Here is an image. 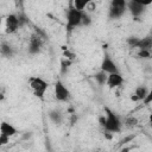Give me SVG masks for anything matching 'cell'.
Returning <instances> with one entry per match:
<instances>
[{
  "label": "cell",
  "mask_w": 152,
  "mask_h": 152,
  "mask_svg": "<svg viewBox=\"0 0 152 152\" xmlns=\"http://www.w3.org/2000/svg\"><path fill=\"white\" fill-rule=\"evenodd\" d=\"M82 14H83V11L75 8L72 5V1H70L69 8L66 10V24H65V30L68 34H70L76 27L81 26Z\"/></svg>",
  "instance_id": "6da1fadb"
},
{
  "label": "cell",
  "mask_w": 152,
  "mask_h": 152,
  "mask_svg": "<svg viewBox=\"0 0 152 152\" xmlns=\"http://www.w3.org/2000/svg\"><path fill=\"white\" fill-rule=\"evenodd\" d=\"M104 113H106L104 114L106 121H104L103 128L109 133H119L121 131L122 124H121V120L119 119V116L116 115V113H114L108 107H104Z\"/></svg>",
  "instance_id": "7a4b0ae2"
},
{
  "label": "cell",
  "mask_w": 152,
  "mask_h": 152,
  "mask_svg": "<svg viewBox=\"0 0 152 152\" xmlns=\"http://www.w3.org/2000/svg\"><path fill=\"white\" fill-rule=\"evenodd\" d=\"M28 87L36 97H38L39 100H44V96L49 88V84L44 78H42L39 76H31L28 78Z\"/></svg>",
  "instance_id": "3957f363"
},
{
  "label": "cell",
  "mask_w": 152,
  "mask_h": 152,
  "mask_svg": "<svg viewBox=\"0 0 152 152\" xmlns=\"http://www.w3.org/2000/svg\"><path fill=\"white\" fill-rule=\"evenodd\" d=\"M127 0H110L108 6V18L109 19H119L127 11L126 7Z\"/></svg>",
  "instance_id": "277c9868"
},
{
  "label": "cell",
  "mask_w": 152,
  "mask_h": 152,
  "mask_svg": "<svg viewBox=\"0 0 152 152\" xmlns=\"http://www.w3.org/2000/svg\"><path fill=\"white\" fill-rule=\"evenodd\" d=\"M53 95L55 99L58 102H68L71 99V93L70 90L66 88V86H64V83L61 80H57L53 87Z\"/></svg>",
  "instance_id": "5b68a950"
},
{
  "label": "cell",
  "mask_w": 152,
  "mask_h": 152,
  "mask_svg": "<svg viewBox=\"0 0 152 152\" xmlns=\"http://www.w3.org/2000/svg\"><path fill=\"white\" fill-rule=\"evenodd\" d=\"M43 38L37 33V32H34V33H32L31 34V37H30V39H28V44H27V52L30 53V55H37V53H39L40 52V50H42V45H43Z\"/></svg>",
  "instance_id": "8992f818"
},
{
  "label": "cell",
  "mask_w": 152,
  "mask_h": 152,
  "mask_svg": "<svg viewBox=\"0 0 152 152\" xmlns=\"http://www.w3.org/2000/svg\"><path fill=\"white\" fill-rule=\"evenodd\" d=\"M19 27H20V24L18 20V15L14 13L8 14L5 19V32L7 34H12V33H15Z\"/></svg>",
  "instance_id": "52a82bcc"
},
{
  "label": "cell",
  "mask_w": 152,
  "mask_h": 152,
  "mask_svg": "<svg viewBox=\"0 0 152 152\" xmlns=\"http://www.w3.org/2000/svg\"><path fill=\"white\" fill-rule=\"evenodd\" d=\"M126 7H127V11H129L131 15L134 19H139L145 13V10H146V6H144L141 4H138L135 1H132V0L126 1Z\"/></svg>",
  "instance_id": "ba28073f"
},
{
  "label": "cell",
  "mask_w": 152,
  "mask_h": 152,
  "mask_svg": "<svg viewBox=\"0 0 152 152\" xmlns=\"http://www.w3.org/2000/svg\"><path fill=\"white\" fill-rule=\"evenodd\" d=\"M100 70L107 72V74H110V72H118L119 69L115 64V62L112 59V57L106 52L103 55V58L101 61V64H100Z\"/></svg>",
  "instance_id": "9c48e42d"
},
{
  "label": "cell",
  "mask_w": 152,
  "mask_h": 152,
  "mask_svg": "<svg viewBox=\"0 0 152 152\" xmlns=\"http://www.w3.org/2000/svg\"><path fill=\"white\" fill-rule=\"evenodd\" d=\"M122 83H124V77L121 76V74L119 71L118 72H110V74L107 75L106 84L108 86V88L113 89V88L120 87Z\"/></svg>",
  "instance_id": "30bf717a"
},
{
  "label": "cell",
  "mask_w": 152,
  "mask_h": 152,
  "mask_svg": "<svg viewBox=\"0 0 152 152\" xmlns=\"http://www.w3.org/2000/svg\"><path fill=\"white\" fill-rule=\"evenodd\" d=\"M48 115H49V119H50L55 125H57V126H59V125L63 122V120H64L63 113H62L59 109H57V108L50 109V110L48 112Z\"/></svg>",
  "instance_id": "8fae6325"
},
{
  "label": "cell",
  "mask_w": 152,
  "mask_h": 152,
  "mask_svg": "<svg viewBox=\"0 0 152 152\" xmlns=\"http://www.w3.org/2000/svg\"><path fill=\"white\" fill-rule=\"evenodd\" d=\"M17 128L12 125V124H10V122H7V121H2L1 124H0V133L1 134H5V135H7V137H13V135H15L17 134Z\"/></svg>",
  "instance_id": "7c38bea8"
},
{
  "label": "cell",
  "mask_w": 152,
  "mask_h": 152,
  "mask_svg": "<svg viewBox=\"0 0 152 152\" xmlns=\"http://www.w3.org/2000/svg\"><path fill=\"white\" fill-rule=\"evenodd\" d=\"M0 55L5 58H12L14 56V49L13 46L7 43V42H2L0 44Z\"/></svg>",
  "instance_id": "4fadbf2b"
},
{
  "label": "cell",
  "mask_w": 152,
  "mask_h": 152,
  "mask_svg": "<svg viewBox=\"0 0 152 152\" xmlns=\"http://www.w3.org/2000/svg\"><path fill=\"white\" fill-rule=\"evenodd\" d=\"M151 48H152V38L150 36L145 38H139V42L135 46V49L138 50H151Z\"/></svg>",
  "instance_id": "5bb4252c"
},
{
  "label": "cell",
  "mask_w": 152,
  "mask_h": 152,
  "mask_svg": "<svg viewBox=\"0 0 152 152\" xmlns=\"http://www.w3.org/2000/svg\"><path fill=\"white\" fill-rule=\"evenodd\" d=\"M148 91H150V89L147 87H145V86H138L135 88V90H134V95L138 97L139 101H141L148 94Z\"/></svg>",
  "instance_id": "9a60e30c"
},
{
  "label": "cell",
  "mask_w": 152,
  "mask_h": 152,
  "mask_svg": "<svg viewBox=\"0 0 152 152\" xmlns=\"http://www.w3.org/2000/svg\"><path fill=\"white\" fill-rule=\"evenodd\" d=\"M72 1V5L75 8L80 10V11H84V8L93 2V0H71Z\"/></svg>",
  "instance_id": "2e32d148"
},
{
  "label": "cell",
  "mask_w": 152,
  "mask_h": 152,
  "mask_svg": "<svg viewBox=\"0 0 152 152\" xmlns=\"http://www.w3.org/2000/svg\"><path fill=\"white\" fill-rule=\"evenodd\" d=\"M107 72H104V71H102V70H100V71H97L95 75H94V78H95V81L100 84V86H103V84H106V81H107Z\"/></svg>",
  "instance_id": "e0dca14e"
},
{
  "label": "cell",
  "mask_w": 152,
  "mask_h": 152,
  "mask_svg": "<svg viewBox=\"0 0 152 152\" xmlns=\"http://www.w3.org/2000/svg\"><path fill=\"white\" fill-rule=\"evenodd\" d=\"M71 64H72V61L71 59H68V58L63 57L61 59V74H66L68 70H69V68L71 66Z\"/></svg>",
  "instance_id": "ac0fdd59"
},
{
  "label": "cell",
  "mask_w": 152,
  "mask_h": 152,
  "mask_svg": "<svg viewBox=\"0 0 152 152\" xmlns=\"http://www.w3.org/2000/svg\"><path fill=\"white\" fill-rule=\"evenodd\" d=\"M124 125L126 127H128V128H132V127H134V126L138 125V119L134 118V116H128V118L125 119V124Z\"/></svg>",
  "instance_id": "d6986e66"
},
{
  "label": "cell",
  "mask_w": 152,
  "mask_h": 152,
  "mask_svg": "<svg viewBox=\"0 0 152 152\" xmlns=\"http://www.w3.org/2000/svg\"><path fill=\"white\" fill-rule=\"evenodd\" d=\"M91 24V18L90 15L83 11V14H82V20H81V26H89Z\"/></svg>",
  "instance_id": "ffe728a7"
},
{
  "label": "cell",
  "mask_w": 152,
  "mask_h": 152,
  "mask_svg": "<svg viewBox=\"0 0 152 152\" xmlns=\"http://www.w3.org/2000/svg\"><path fill=\"white\" fill-rule=\"evenodd\" d=\"M138 57L142 59H150L151 58V50H138Z\"/></svg>",
  "instance_id": "44dd1931"
},
{
  "label": "cell",
  "mask_w": 152,
  "mask_h": 152,
  "mask_svg": "<svg viewBox=\"0 0 152 152\" xmlns=\"http://www.w3.org/2000/svg\"><path fill=\"white\" fill-rule=\"evenodd\" d=\"M127 44L131 46V48H133V49H135V46H137V44H138V42H139V37H135V36H131V37H128L127 38Z\"/></svg>",
  "instance_id": "7402d4cb"
},
{
  "label": "cell",
  "mask_w": 152,
  "mask_h": 152,
  "mask_svg": "<svg viewBox=\"0 0 152 152\" xmlns=\"http://www.w3.org/2000/svg\"><path fill=\"white\" fill-rule=\"evenodd\" d=\"M8 141H10V137L0 133V146H4L6 144H8Z\"/></svg>",
  "instance_id": "603a6c76"
},
{
  "label": "cell",
  "mask_w": 152,
  "mask_h": 152,
  "mask_svg": "<svg viewBox=\"0 0 152 152\" xmlns=\"http://www.w3.org/2000/svg\"><path fill=\"white\" fill-rule=\"evenodd\" d=\"M63 55H64V57H65V58L71 59V61H74V59H75V57H76V56H75L74 53H71V52H70L68 49H66V51L64 50V53H63Z\"/></svg>",
  "instance_id": "cb8c5ba5"
},
{
  "label": "cell",
  "mask_w": 152,
  "mask_h": 152,
  "mask_svg": "<svg viewBox=\"0 0 152 152\" xmlns=\"http://www.w3.org/2000/svg\"><path fill=\"white\" fill-rule=\"evenodd\" d=\"M151 99H152V91L150 90V91H148V94H147V95H146L141 101H142L145 104H148V103L151 102Z\"/></svg>",
  "instance_id": "d4e9b609"
},
{
  "label": "cell",
  "mask_w": 152,
  "mask_h": 152,
  "mask_svg": "<svg viewBox=\"0 0 152 152\" xmlns=\"http://www.w3.org/2000/svg\"><path fill=\"white\" fill-rule=\"evenodd\" d=\"M132 1H135V2L141 4V5H144V6H148V5L152 4V0H132Z\"/></svg>",
  "instance_id": "484cf974"
},
{
  "label": "cell",
  "mask_w": 152,
  "mask_h": 152,
  "mask_svg": "<svg viewBox=\"0 0 152 152\" xmlns=\"http://www.w3.org/2000/svg\"><path fill=\"white\" fill-rule=\"evenodd\" d=\"M15 1V6L20 10H23V4H24V0H14Z\"/></svg>",
  "instance_id": "4316f807"
},
{
  "label": "cell",
  "mask_w": 152,
  "mask_h": 152,
  "mask_svg": "<svg viewBox=\"0 0 152 152\" xmlns=\"http://www.w3.org/2000/svg\"><path fill=\"white\" fill-rule=\"evenodd\" d=\"M99 121H100V125L103 127V125H104V121H106V118H104V115L100 116V118H99Z\"/></svg>",
  "instance_id": "83f0119b"
},
{
  "label": "cell",
  "mask_w": 152,
  "mask_h": 152,
  "mask_svg": "<svg viewBox=\"0 0 152 152\" xmlns=\"http://www.w3.org/2000/svg\"><path fill=\"white\" fill-rule=\"evenodd\" d=\"M133 138H134V135H129V137H127V138H125L124 140H121V142H124V144H125V142H128V141H129V140H132Z\"/></svg>",
  "instance_id": "f1b7e54d"
},
{
  "label": "cell",
  "mask_w": 152,
  "mask_h": 152,
  "mask_svg": "<svg viewBox=\"0 0 152 152\" xmlns=\"http://www.w3.org/2000/svg\"><path fill=\"white\" fill-rule=\"evenodd\" d=\"M5 99V93L2 90H0V101H2Z\"/></svg>",
  "instance_id": "f546056e"
},
{
  "label": "cell",
  "mask_w": 152,
  "mask_h": 152,
  "mask_svg": "<svg viewBox=\"0 0 152 152\" xmlns=\"http://www.w3.org/2000/svg\"><path fill=\"white\" fill-rule=\"evenodd\" d=\"M0 24H1V19H0Z\"/></svg>",
  "instance_id": "4dcf8cb0"
}]
</instances>
